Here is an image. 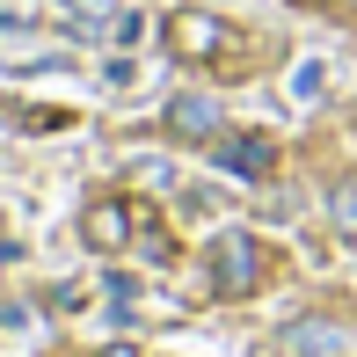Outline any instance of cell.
I'll list each match as a JSON object with an SVG mask.
<instances>
[{
  "label": "cell",
  "instance_id": "obj_1",
  "mask_svg": "<svg viewBox=\"0 0 357 357\" xmlns=\"http://www.w3.org/2000/svg\"><path fill=\"white\" fill-rule=\"evenodd\" d=\"M263 278H270L263 241H255L248 226H219V241H212V284L226 291V299H248V291H263Z\"/></svg>",
  "mask_w": 357,
  "mask_h": 357
},
{
  "label": "cell",
  "instance_id": "obj_2",
  "mask_svg": "<svg viewBox=\"0 0 357 357\" xmlns=\"http://www.w3.org/2000/svg\"><path fill=\"white\" fill-rule=\"evenodd\" d=\"M160 44H168L183 66H197V59H219L226 52V22L204 15V8H175L168 22H160Z\"/></svg>",
  "mask_w": 357,
  "mask_h": 357
},
{
  "label": "cell",
  "instance_id": "obj_3",
  "mask_svg": "<svg viewBox=\"0 0 357 357\" xmlns=\"http://www.w3.org/2000/svg\"><path fill=\"white\" fill-rule=\"evenodd\" d=\"M212 153L241 183H270V175H278V139L270 132H226V139H212Z\"/></svg>",
  "mask_w": 357,
  "mask_h": 357
},
{
  "label": "cell",
  "instance_id": "obj_4",
  "mask_svg": "<svg viewBox=\"0 0 357 357\" xmlns=\"http://www.w3.org/2000/svg\"><path fill=\"white\" fill-rule=\"evenodd\" d=\"M132 226H139V204H124V197H95L88 212H80V241H88L95 255H117V248H132Z\"/></svg>",
  "mask_w": 357,
  "mask_h": 357
},
{
  "label": "cell",
  "instance_id": "obj_5",
  "mask_svg": "<svg viewBox=\"0 0 357 357\" xmlns=\"http://www.w3.org/2000/svg\"><path fill=\"white\" fill-rule=\"evenodd\" d=\"M160 117H168L175 139H219V102H212V95H175Z\"/></svg>",
  "mask_w": 357,
  "mask_h": 357
},
{
  "label": "cell",
  "instance_id": "obj_6",
  "mask_svg": "<svg viewBox=\"0 0 357 357\" xmlns=\"http://www.w3.org/2000/svg\"><path fill=\"white\" fill-rule=\"evenodd\" d=\"M278 343L291 357H343V328H328V321H291Z\"/></svg>",
  "mask_w": 357,
  "mask_h": 357
},
{
  "label": "cell",
  "instance_id": "obj_7",
  "mask_svg": "<svg viewBox=\"0 0 357 357\" xmlns=\"http://www.w3.org/2000/svg\"><path fill=\"white\" fill-rule=\"evenodd\" d=\"M328 226H335V241H357V175L328 190Z\"/></svg>",
  "mask_w": 357,
  "mask_h": 357
},
{
  "label": "cell",
  "instance_id": "obj_8",
  "mask_svg": "<svg viewBox=\"0 0 357 357\" xmlns=\"http://www.w3.org/2000/svg\"><path fill=\"white\" fill-rule=\"evenodd\" d=\"M314 8H328V15H357V0H314Z\"/></svg>",
  "mask_w": 357,
  "mask_h": 357
},
{
  "label": "cell",
  "instance_id": "obj_9",
  "mask_svg": "<svg viewBox=\"0 0 357 357\" xmlns=\"http://www.w3.org/2000/svg\"><path fill=\"white\" fill-rule=\"evenodd\" d=\"M95 357H139L132 343H102V350H95Z\"/></svg>",
  "mask_w": 357,
  "mask_h": 357
}]
</instances>
